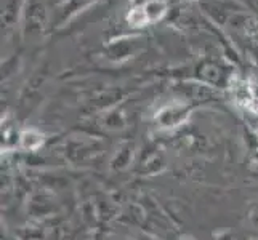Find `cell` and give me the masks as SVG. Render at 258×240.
Listing matches in <instances>:
<instances>
[{
    "label": "cell",
    "mask_w": 258,
    "mask_h": 240,
    "mask_svg": "<svg viewBox=\"0 0 258 240\" xmlns=\"http://www.w3.org/2000/svg\"><path fill=\"white\" fill-rule=\"evenodd\" d=\"M141 240H156V238H153V237H148V235H145V237H141Z\"/></svg>",
    "instance_id": "6da1fadb"
}]
</instances>
